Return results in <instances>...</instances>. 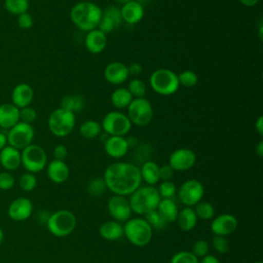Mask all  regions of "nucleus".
<instances>
[{
	"mask_svg": "<svg viewBox=\"0 0 263 263\" xmlns=\"http://www.w3.org/2000/svg\"><path fill=\"white\" fill-rule=\"evenodd\" d=\"M105 152L112 158H121L128 152L126 138L120 136H108L104 142Z\"/></svg>",
	"mask_w": 263,
	"mask_h": 263,
	"instance_id": "18",
	"label": "nucleus"
},
{
	"mask_svg": "<svg viewBox=\"0 0 263 263\" xmlns=\"http://www.w3.org/2000/svg\"><path fill=\"white\" fill-rule=\"evenodd\" d=\"M53 157L54 159H58V160H64L66 157H67V154H68V150L66 148V146L64 145H57L54 148H53Z\"/></svg>",
	"mask_w": 263,
	"mask_h": 263,
	"instance_id": "49",
	"label": "nucleus"
},
{
	"mask_svg": "<svg viewBox=\"0 0 263 263\" xmlns=\"http://www.w3.org/2000/svg\"><path fill=\"white\" fill-rule=\"evenodd\" d=\"M107 189L105 181L103 178H95L91 181L88 182L87 187H86V191L87 193L92 196V197H98L101 196L105 190Z\"/></svg>",
	"mask_w": 263,
	"mask_h": 263,
	"instance_id": "34",
	"label": "nucleus"
},
{
	"mask_svg": "<svg viewBox=\"0 0 263 263\" xmlns=\"http://www.w3.org/2000/svg\"><path fill=\"white\" fill-rule=\"evenodd\" d=\"M149 83L151 88L158 95H174L180 87L178 75L170 69L160 68L152 72Z\"/></svg>",
	"mask_w": 263,
	"mask_h": 263,
	"instance_id": "6",
	"label": "nucleus"
},
{
	"mask_svg": "<svg viewBox=\"0 0 263 263\" xmlns=\"http://www.w3.org/2000/svg\"><path fill=\"white\" fill-rule=\"evenodd\" d=\"M171 263H199L198 258L194 256L191 252L180 251L173 255Z\"/></svg>",
	"mask_w": 263,
	"mask_h": 263,
	"instance_id": "40",
	"label": "nucleus"
},
{
	"mask_svg": "<svg viewBox=\"0 0 263 263\" xmlns=\"http://www.w3.org/2000/svg\"><path fill=\"white\" fill-rule=\"evenodd\" d=\"M142 181H145L147 185L154 186L159 182V166L152 160H147L142 163L140 168Z\"/></svg>",
	"mask_w": 263,
	"mask_h": 263,
	"instance_id": "28",
	"label": "nucleus"
},
{
	"mask_svg": "<svg viewBox=\"0 0 263 263\" xmlns=\"http://www.w3.org/2000/svg\"><path fill=\"white\" fill-rule=\"evenodd\" d=\"M107 36L99 29L91 30L87 32L84 40V44L86 49L90 53H100L102 52L107 46Z\"/></svg>",
	"mask_w": 263,
	"mask_h": 263,
	"instance_id": "24",
	"label": "nucleus"
},
{
	"mask_svg": "<svg viewBox=\"0 0 263 263\" xmlns=\"http://www.w3.org/2000/svg\"><path fill=\"white\" fill-rule=\"evenodd\" d=\"M101 132H102L101 123L92 119L85 120L79 126L80 135L86 139H95L101 135Z\"/></svg>",
	"mask_w": 263,
	"mask_h": 263,
	"instance_id": "31",
	"label": "nucleus"
},
{
	"mask_svg": "<svg viewBox=\"0 0 263 263\" xmlns=\"http://www.w3.org/2000/svg\"><path fill=\"white\" fill-rule=\"evenodd\" d=\"M0 166L8 172L17 170L21 166V151L6 145L0 151Z\"/></svg>",
	"mask_w": 263,
	"mask_h": 263,
	"instance_id": "21",
	"label": "nucleus"
},
{
	"mask_svg": "<svg viewBox=\"0 0 263 263\" xmlns=\"http://www.w3.org/2000/svg\"><path fill=\"white\" fill-rule=\"evenodd\" d=\"M7 145V137L5 134L0 132V151Z\"/></svg>",
	"mask_w": 263,
	"mask_h": 263,
	"instance_id": "54",
	"label": "nucleus"
},
{
	"mask_svg": "<svg viewBox=\"0 0 263 263\" xmlns=\"http://www.w3.org/2000/svg\"><path fill=\"white\" fill-rule=\"evenodd\" d=\"M101 126L108 136L124 137L129 133L132 122L126 114L120 111H110L104 116Z\"/></svg>",
	"mask_w": 263,
	"mask_h": 263,
	"instance_id": "9",
	"label": "nucleus"
},
{
	"mask_svg": "<svg viewBox=\"0 0 263 263\" xmlns=\"http://www.w3.org/2000/svg\"><path fill=\"white\" fill-rule=\"evenodd\" d=\"M123 235L136 247L147 246L153 235V229L143 218L128 219L123 226Z\"/></svg>",
	"mask_w": 263,
	"mask_h": 263,
	"instance_id": "4",
	"label": "nucleus"
},
{
	"mask_svg": "<svg viewBox=\"0 0 263 263\" xmlns=\"http://www.w3.org/2000/svg\"><path fill=\"white\" fill-rule=\"evenodd\" d=\"M21 165L32 174L39 173L47 165V155L45 150L36 144H30L21 150Z\"/></svg>",
	"mask_w": 263,
	"mask_h": 263,
	"instance_id": "8",
	"label": "nucleus"
},
{
	"mask_svg": "<svg viewBox=\"0 0 263 263\" xmlns=\"http://www.w3.org/2000/svg\"><path fill=\"white\" fill-rule=\"evenodd\" d=\"M178 80L184 87H193L198 82V76L192 70H184L178 75Z\"/></svg>",
	"mask_w": 263,
	"mask_h": 263,
	"instance_id": "37",
	"label": "nucleus"
},
{
	"mask_svg": "<svg viewBox=\"0 0 263 263\" xmlns=\"http://www.w3.org/2000/svg\"><path fill=\"white\" fill-rule=\"evenodd\" d=\"M35 132L31 124L18 121L15 125L8 129L7 137V145L18 149L20 151L32 144L34 140Z\"/></svg>",
	"mask_w": 263,
	"mask_h": 263,
	"instance_id": "11",
	"label": "nucleus"
},
{
	"mask_svg": "<svg viewBox=\"0 0 263 263\" xmlns=\"http://www.w3.org/2000/svg\"><path fill=\"white\" fill-rule=\"evenodd\" d=\"M108 212L114 221L117 222H126L130 219L132 209L129 205V201L125 196L121 195H113L108 200Z\"/></svg>",
	"mask_w": 263,
	"mask_h": 263,
	"instance_id": "13",
	"label": "nucleus"
},
{
	"mask_svg": "<svg viewBox=\"0 0 263 263\" xmlns=\"http://www.w3.org/2000/svg\"><path fill=\"white\" fill-rule=\"evenodd\" d=\"M212 246L215 249V251L220 254H224L229 250V241L226 238V236L215 235L212 239Z\"/></svg>",
	"mask_w": 263,
	"mask_h": 263,
	"instance_id": "42",
	"label": "nucleus"
},
{
	"mask_svg": "<svg viewBox=\"0 0 263 263\" xmlns=\"http://www.w3.org/2000/svg\"><path fill=\"white\" fill-rule=\"evenodd\" d=\"M0 168H1V166H0Z\"/></svg>",
	"mask_w": 263,
	"mask_h": 263,
	"instance_id": "61",
	"label": "nucleus"
},
{
	"mask_svg": "<svg viewBox=\"0 0 263 263\" xmlns=\"http://www.w3.org/2000/svg\"><path fill=\"white\" fill-rule=\"evenodd\" d=\"M115 28H116L115 24L112 22V20L102 13V17L97 29H99L104 34H108V33H111Z\"/></svg>",
	"mask_w": 263,
	"mask_h": 263,
	"instance_id": "46",
	"label": "nucleus"
},
{
	"mask_svg": "<svg viewBox=\"0 0 263 263\" xmlns=\"http://www.w3.org/2000/svg\"><path fill=\"white\" fill-rule=\"evenodd\" d=\"M34 99V90L28 83H20L14 86L11 92V101L18 109L30 106Z\"/></svg>",
	"mask_w": 263,
	"mask_h": 263,
	"instance_id": "19",
	"label": "nucleus"
},
{
	"mask_svg": "<svg viewBox=\"0 0 263 263\" xmlns=\"http://www.w3.org/2000/svg\"><path fill=\"white\" fill-rule=\"evenodd\" d=\"M255 129L259 136H263V116L260 115L255 122Z\"/></svg>",
	"mask_w": 263,
	"mask_h": 263,
	"instance_id": "51",
	"label": "nucleus"
},
{
	"mask_svg": "<svg viewBox=\"0 0 263 263\" xmlns=\"http://www.w3.org/2000/svg\"><path fill=\"white\" fill-rule=\"evenodd\" d=\"M33 24H34L33 17L29 12H25L17 15V26L20 29L29 30L32 28Z\"/></svg>",
	"mask_w": 263,
	"mask_h": 263,
	"instance_id": "47",
	"label": "nucleus"
},
{
	"mask_svg": "<svg viewBox=\"0 0 263 263\" xmlns=\"http://www.w3.org/2000/svg\"><path fill=\"white\" fill-rule=\"evenodd\" d=\"M107 189L115 195H130L142 183L140 167L130 162L111 163L103 177Z\"/></svg>",
	"mask_w": 263,
	"mask_h": 263,
	"instance_id": "1",
	"label": "nucleus"
},
{
	"mask_svg": "<svg viewBox=\"0 0 263 263\" xmlns=\"http://www.w3.org/2000/svg\"><path fill=\"white\" fill-rule=\"evenodd\" d=\"M100 235L109 241L118 240L123 235V226L114 220L104 222L99 228Z\"/></svg>",
	"mask_w": 263,
	"mask_h": 263,
	"instance_id": "26",
	"label": "nucleus"
},
{
	"mask_svg": "<svg viewBox=\"0 0 263 263\" xmlns=\"http://www.w3.org/2000/svg\"><path fill=\"white\" fill-rule=\"evenodd\" d=\"M137 2H139L140 4H142V5H144L145 3H148L150 0H136Z\"/></svg>",
	"mask_w": 263,
	"mask_h": 263,
	"instance_id": "59",
	"label": "nucleus"
},
{
	"mask_svg": "<svg viewBox=\"0 0 263 263\" xmlns=\"http://www.w3.org/2000/svg\"><path fill=\"white\" fill-rule=\"evenodd\" d=\"M61 108L75 113L80 112L85 105L84 99L79 95H68L64 96L61 100Z\"/></svg>",
	"mask_w": 263,
	"mask_h": 263,
	"instance_id": "29",
	"label": "nucleus"
},
{
	"mask_svg": "<svg viewBox=\"0 0 263 263\" xmlns=\"http://www.w3.org/2000/svg\"><path fill=\"white\" fill-rule=\"evenodd\" d=\"M102 13L103 10L98 4L90 1H81L71 8L70 18L79 30L89 32L98 28Z\"/></svg>",
	"mask_w": 263,
	"mask_h": 263,
	"instance_id": "2",
	"label": "nucleus"
},
{
	"mask_svg": "<svg viewBox=\"0 0 263 263\" xmlns=\"http://www.w3.org/2000/svg\"><path fill=\"white\" fill-rule=\"evenodd\" d=\"M127 89L134 99L135 98H145L147 87L143 80H141L139 78H133L128 83Z\"/></svg>",
	"mask_w": 263,
	"mask_h": 263,
	"instance_id": "35",
	"label": "nucleus"
},
{
	"mask_svg": "<svg viewBox=\"0 0 263 263\" xmlns=\"http://www.w3.org/2000/svg\"><path fill=\"white\" fill-rule=\"evenodd\" d=\"M209 250H210V245L208 241L203 240V239H199V240H196L194 243H193V247H192V254L194 256H196L197 258H202L204 257L205 255H208L209 253Z\"/></svg>",
	"mask_w": 263,
	"mask_h": 263,
	"instance_id": "43",
	"label": "nucleus"
},
{
	"mask_svg": "<svg viewBox=\"0 0 263 263\" xmlns=\"http://www.w3.org/2000/svg\"><path fill=\"white\" fill-rule=\"evenodd\" d=\"M127 117L132 124L145 126L152 120L153 107L146 98H135L127 106Z\"/></svg>",
	"mask_w": 263,
	"mask_h": 263,
	"instance_id": "10",
	"label": "nucleus"
},
{
	"mask_svg": "<svg viewBox=\"0 0 263 263\" xmlns=\"http://www.w3.org/2000/svg\"><path fill=\"white\" fill-rule=\"evenodd\" d=\"M199 263H220L219 259L213 255H205L201 258V261Z\"/></svg>",
	"mask_w": 263,
	"mask_h": 263,
	"instance_id": "52",
	"label": "nucleus"
},
{
	"mask_svg": "<svg viewBox=\"0 0 263 263\" xmlns=\"http://www.w3.org/2000/svg\"><path fill=\"white\" fill-rule=\"evenodd\" d=\"M196 162L195 153L188 148H179L173 151L168 157V164L174 171H188Z\"/></svg>",
	"mask_w": 263,
	"mask_h": 263,
	"instance_id": "14",
	"label": "nucleus"
},
{
	"mask_svg": "<svg viewBox=\"0 0 263 263\" xmlns=\"http://www.w3.org/2000/svg\"><path fill=\"white\" fill-rule=\"evenodd\" d=\"M193 210L196 217L201 220H211L214 218L215 215L214 206L208 201H199L194 205Z\"/></svg>",
	"mask_w": 263,
	"mask_h": 263,
	"instance_id": "33",
	"label": "nucleus"
},
{
	"mask_svg": "<svg viewBox=\"0 0 263 263\" xmlns=\"http://www.w3.org/2000/svg\"><path fill=\"white\" fill-rule=\"evenodd\" d=\"M120 11L122 21L129 25L138 24L144 16V6L136 0H132L123 4L120 8Z\"/></svg>",
	"mask_w": 263,
	"mask_h": 263,
	"instance_id": "23",
	"label": "nucleus"
},
{
	"mask_svg": "<svg viewBox=\"0 0 263 263\" xmlns=\"http://www.w3.org/2000/svg\"><path fill=\"white\" fill-rule=\"evenodd\" d=\"M256 153H257V155L259 157L263 156V141L262 140L258 143V145L256 147Z\"/></svg>",
	"mask_w": 263,
	"mask_h": 263,
	"instance_id": "55",
	"label": "nucleus"
},
{
	"mask_svg": "<svg viewBox=\"0 0 263 263\" xmlns=\"http://www.w3.org/2000/svg\"><path fill=\"white\" fill-rule=\"evenodd\" d=\"M174 170L171 167L170 164H164L159 166V180L161 181H171L174 176Z\"/></svg>",
	"mask_w": 263,
	"mask_h": 263,
	"instance_id": "48",
	"label": "nucleus"
},
{
	"mask_svg": "<svg viewBox=\"0 0 263 263\" xmlns=\"http://www.w3.org/2000/svg\"><path fill=\"white\" fill-rule=\"evenodd\" d=\"M254 263H262L261 261H257V262H254Z\"/></svg>",
	"mask_w": 263,
	"mask_h": 263,
	"instance_id": "60",
	"label": "nucleus"
},
{
	"mask_svg": "<svg viewBox=\"0 0 263 263\" xmlns=\"http://www.w3.org/2000/svg\"><path fill=\"white\" fill-rule=\"evenodd\" d=\"M4 7L9 13L13 15H20L22 13L28 12L30 2L29 0H4Z\"/></svg>",
	"mask_w": 263,
	"mask_h": 263,
	"instance_id": "32",
	"label": "nucleus"
},
{
	"mask_svg": "<svg viewBox=\"0 0 263 263\" xmlns=\"http://www.w3.org/2000/svg\"><path fill=\"white\" fill-rule=\"evenodd\" d=\"M157 188L154 186H143L136 189L128 199L132 212L137 215H146L147 213L157 209L160 201Z\"/></svg>",
	"mask_w": 263,
	"mask_h": 263,
	"instance_id": "3",
	"label": "nucleus"
},
{
	"mask_svg": "<svg viewBox=\"0 0 263 263\" xmlns=\"http://www.w3.org/2000/svg\"><path fill=\"white\" fill-rule=\"evenodd\" d=\"M37 118V112L34 108L28 106L20 109V121L31 124Z\"/></svg>",
	"mask_w": 263,
	"mask_h": 263,
	"instance_id": "44",
	"label": "nucleus"
},
{
	"mask_svg": "<svg viewBox=\"0 0 263 263\" xmlns=\"http://www.w3.org/2000/svg\"><path fill=\"white\" fill-rule=\"evenodd\" d=\"M240 3L247 7H253L255 5H257V3L259 2V0H239Z\"/></svg>",
	"mask_w": 263,
	"mask_h": 263,
	"instance_id": "53",
	"label": "nucleus"
},
{
	"mask_svg": "<svg viewBox=\"0 0 263 263\" xmlns=\"http://www.w3.org/2000/svg\"><path fill=\"white\" fill-rule=\"evenodd\" d=\"M145 216V220L147 221V223L150 225V227L152 229H156V230H162L167 224L162 220V218L160 217V215L157 213L156 210L151 211L149 213H147Z\"/></svg>",
	"mask_w": 263,
	"mask_h": 263,
	"instance_id": "38",
	"label": "nucleus"
},
{
	"mask_svg": "<svg viewBox=\"0 0 263 263\" xmlns=\"http://www.w3.org/2000/svg\"><path fill=\"white\" fill-rule=\"evenodd\" d=\"M103 14H105L109 18H111L112 22L115 24L116 28L119 27L120 24L123 22L122 21V16H121L120 8H118L116 6H109L108 8H106V10L103 11Z\"/></svg>",
	"mask_w": 263,
	"mask_h": 263,
	"instance_id": "45",
	"label": "nucleus"
},
{
	"mask_svg": "<svg viewBox=\"0 0 263 263\" xmlns=\"http://www.w3.org/2000/svg\"><path fill=\"white\" fill-rule=\"evenodd\" d=\"M126 141H127V144H128V147H129V148H130V147H135V146L138 144V140H137V138H135V137L127 138Z\"/></svg>",
	"mask_w": 263,
	"mask_h": 263,
	"instance_id": "56",
	"label": "nucleus"
},
{
	"mask_svg": "<svg viewBox=\"0 0 263 263\" xmlns=\"http://www.w3.org/2000/svg\"><path fill=\"white\" fill-rule=\"evenodd\" d=\"M204 194V188L201 182L195 179L187 180L183 182L178 189V195L180 201L186 206H194L201 201Z\"/></svg>",
	"mask_w": 263,
	"mask_h": 263,
	"instance_id": "12",
	"label": "nucleus"
},
{
	"mask_svg": "<svg viewBox=\"0 0 263 263\" xmlns=\"http://www.w3.org/2000/svg\"><path fill=\"white\" fill-rule=\"evenodd\" d=\"M115 1L123 5V4H125V3H127V2H129V1H132V0H115Z\"/></svg>",
	"mask_w": 263,
	"mask_h": 263,
	"instance_id": "58",
	"label": "nucleus"
},
{
	"mask_svg": "<svg viewBox=\"0 0 263 263\" xmlns=\"http://www.w3.org/2000/svg\"><path fill=\"white\" fill-rule=\"evenodd\" d=\"M45 224L52 235L65 237L74 231L76 227V217L71 211L59 210L48 216Z\"/></svg>",
	"mask_w": 263,
	"mask_h": 263,
	"instance_id": "5",
	"label": "nucleus"
},
{
	"mask_svg": "<svg viewBox=\"0 0 263 263\" xmlns=\"http://www.w3.org/2000/svg\"><path fill=\"white\" fill-rule=\"evenodd\" d=\"M18 185L22 190L26 192H31L33 191L36 186H37V178L34 174L32 173H24L18 180Z\"/></svg>",
	"mask_w": 263,
	"mask_h": 263,
	"instance_id": "36",
	"label": "nucleus"
},
{
	"mask_svg": "<svg viewBox=\"0 0 263 263\" xmlns=\"http://www.w3.org/2000/svg\"><path fill=\"white\" fill-rule=\"evenodd\" d=\"M156 211L166 224L176 222V219H177V216L179 213L178 206L172 198L160 199Z\"/></svg>",
	"mask_w": 263,
	"mask_h": 263,
	"instance_id": "25",
	"label": "nucleus"
},
{
	"mask_svg": "<svg viewBox=\"0 0 263 263\" xmlns=\"http://www.w3.org/2000/svg\"><path fill=\"white\" fill-rule=\"evenodd\" d=\"M133 99L134 98L128 91V89L124 87H119L115 89L111 95V103L117 109L127 108Z\"/></svg>",
	"mask_w": 263,
	"mask_h": 263,
	"instance_id": "30",
	"label": "nucleus"
},
{
	"mask_svg": "<svg viewBox=\"0 0 263 263\" xmlns=\"http://www.w3.org/2000/svg\"><path fill=\"white\" fill-rule=\"evenodd\" d=\"M3 240H4V232H3L2 228L0 227V245L3 242Z\"/></svg>",
	"mask_w": 263,
	"mask_h": 263,
	"instance_id": "57",
	"label": "nucleus"
},
{
	"mask_svg": "<svg viewBox=\"0 0 263 263\" xmlns=\"http://www.w3.org/2000/svg\"><path fill=\"white\" fill-rule=\"evenodd\" d=\"M157 191L159 193L160 198H173L175 194L177 193V187L172 181H162L158 188Z\"/></svg>",
	"mask_w": 263,
	"mask_h": 263,
	"instance_id": "39",
	"label": "nucleus"
},
{
	"mask_svg": "<svg viewBox=\"0 0 263 263\" xmlns=\"http://www.w3.org/2000/svg\"><path fill=\"white\" fill-rule=\"evenodd\" d=\"M20 121V109L12 103L0 105V127L9 129Z\"/></svg>",
	"mask_w": 263,
	"mask_h": 263,
	"instance_id": "22",
	"label": "nucleus"
},
{
	"mask_svg": "<svg viewBox=\"0 0 263 263\" xmlns=\"http://www.w3.org/2000/svg\"><path fill=\"white\" fill-rule=\"evenodd\" d=\"M46 173L48 179L55 184H62L66 182L70 175V171L66 162L64 160L58 159L51 160L46 165Z\"/></svg>",
	"mask_w": 263,
	"mask_h": 263,
	"instance_id": "20",
	"label": "nucleus"
},
{
	"mask_svg": "<svg viewBox=\"0 0 263 263\" xmlns=\"http://www.w3.org/2000/svg\"><path fill=\"white\" fill-rule=\"evenodd\" d=\"M238 226V221L231 214H221L215 217L211 223V230L215 235L227 236L233 233Z\"/></svg>",
	"mask_w": 263,
	"mask_h": 263,
	"instance_id": "16",
	"label": "nucleus"
},
{
	"mask_svg": "<svg viewBox=\"0 0 263 263\" xmlns=\"http://www.w3.org/2000/svg\"><path fill=\"white\" fill-rule=\"evenodd\" d=\"M129 76L127 66L121 62H111L104 69V77L111 84H121Z\"/></svg>",
	"mask_w": 263,
	"mask_h": 263,
	"instance_id": "17",
	"label": "nucleus"
},
{
	"mask_svg": "<svg viewBox=\"0 0 263 263\" xmlns=\"http://www.w3.org/2000/svg\"><path fill=\"white\" fill-rule=\"evenodd\" d=\"M15 184V179L13 175L8 171L0 172V190H10Z\"/></svg>",
	"mask_w": 263,
	"mask_h": 263,
	"instance_id": "41",
	"label": "nucleus"
},
{
	"mask_svg": "<svg viewBox=\"0 0 263 263\" xmlns=\"http://www.w3.org/2000/svg\"><path fill=\"white\" fill-rule=\"evenodd\" d=\"M128 73L129 75H133V76H138L142 73V66L139 64V63H132L128 67Z\"/></svg>",
	"mask_w": 263,
	"mask_h": 263,
	"instance_id": "50",
	"label": "nucleus"
},
{
	"mask_svg": "<svg viewBox=\"0 0 263 263\" xmlns=\"http://www.w3.org/2000/svg\"><path fill=\"white\" fill-rule=\"evenodd\" d=\"M76 123L75 114L63 108L53 110L48 117L47 125L50 133L59 138L66 137L72 133Z\"/></svg>",
	"mask_w": 263,
	"mask_h": 263,
	"instance_id": "7",
	"label": "nucleus"
},
{
	"mask_svg": "<svg viewBox=\"0 0 263 263\" xmlns=\"http://www.w3.org/2000/svg\"><path fill=\"white\" fill-rule=\"evenodd\" d=\"M33 213V203L29 198L17 197L13 199L7 209L8 217L16 222L25 221L31 217Z\"/></svg>",
	"mask_w": 263,
	"mask_h": 263,
	"instance_id": "15",
	"label": "nucleus"
},
{
	"mask_svg": "<svg viewBox=\"0 0 263 263\" xmlns=\"http://www.w3.org/2000/svg\"><path fill=\"white\" fill-rule=\"evenodd\" d=\"M176 222L178 226L181 228V230L188 232L191 231L197 223V217L195 215V212L190 206H185L181 211H179Z\"/></svg>",
	"mask_w": 263,
	"mask_h": 263,
	"instance_id": "27",
	"label": "nucleus"
}]
</instances>
